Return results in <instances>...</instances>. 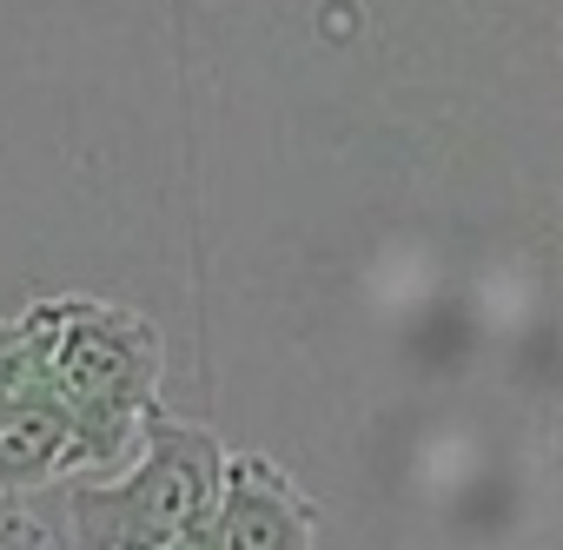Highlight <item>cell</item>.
Listing matches in <instances>:
<instances>
[{"mask_svg": "<svg viewBox=\"0 0 563 550\" xmlns=\"http://www.w3.org/2000/svg\"><path fill=\"white\" fill-rule=\"evenodd\" d=\"M14 326H21L27 372L60 398L74 425L80 471L133 464L140 425L159 405V378H166L159 326L120 299H87V293L34 299L27 312H14Z\"/></svg>", "mask_w": 563, "mask_h": 550, "instance_id": "1", "label": "cell"}, {"mask_svg": "<svg viewBox=\"0 0 563 550\" xmlns=\"http://www.w3.org/2000/svg\"><path fill=\"white\" fill-rule=\"evenodd\" d=\"M225 444L212 425L173 418L166 405L146 411L140 451L113 484H74L60 510V550H166L173 537L199 530L219 497Z\"/></svg>", "mask_w": 563, "mask_h": 550, "instance_id": "2", "label": "cell"}, {"mask_svg": "<svg viewBox=\"0 0 563 550\" xmlns=\"http://www.w3.org/2000/svg\"><path fill=\"white\" fill-rule=\"evenodd\" d=\"M312 530H319V504L286 477V464H272L265 451L225 458L206 517L212 550H312Z\"/></svg>", "mask_w": 563, "mask_h": 550, "instance_id": "3", "label": "cell"}, {"mask_svg": "<svg viewBox=\"0 0 563 550\" xmlns=\"http://www.w3.org/2000/svg\"><path fill=\"white\" fill-rule=\"evenodd\" d=\"M80 471V451H74V425L60 411V398L27 372L21 359V378L0 405V491L8 497H34L60 477Z\"/></svg>", "mask_w": 563, "mask_h": 550, "instance_id": "4", "label": "cell"}, {"mask_svg": "<svg viewBox=\"0 0 563 550\" xmlns=\"http://www.w3.org/2000/svg\"><path fill=\"white\" fill-rule=\"evenodd\" d=\"M0 550H60L54 517H41L34 497H8V491H0Z\"/></svg>", "mask_w": 563, "mask_h": 550, "instance_id": "5", "label": "cell"}]
</instances>
